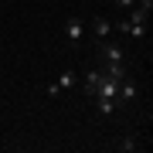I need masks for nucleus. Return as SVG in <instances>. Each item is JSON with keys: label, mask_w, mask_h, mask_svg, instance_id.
<instances>
[{"label": "nucleus", "mask_w": 153, "mask_h": 153, "mask_svg": "<svg viewBox=\"0 0 153 153\" xmlns=\"http://www.w3.org/2000/svg\"><path fill=\"white\" fill-rule=\"evenodd\" d=\"M65 38L68 41H82L85 38V21H82V17H71V21L65 24Z\"/></svg>", "instance_id": "nucleus-1"}, {"label": "nucleus", "mask_w": 153, "mask_h": 153, "mask_svg": "<svg viewBox=\"0 0 153 153\" xmlns=\"http://www.w3.org/2000/svg\"><path fill=\"white\" fill-rule=\"evenodd\" d=\"M136 95H140L136 82H133L129 75H123V78H119V99H123V102H133V99H136Z\"/></svg>", "instance_id": "nucleus-2"}, {"label": "nucleus", "mask_w": 153, "mask_h": 153, "mask_svg": "<svg viewBox=\"0 0 153 153\" xmlns=\"http://www.w3.org/2000/svg\"><path fill=\"white\" fill-rule=\"evenodd\" d=\"M92 34H95L99 41H105V38L112 34V21H105V17H95V21H92Z\"/></svg>", "instance_id": "nucleus-3"}, {"label": "nucleus", "mask_w": 153, "mask_h": 153, "mask_svg": "<svg viewBox=\"0 0 153 153\" xmlns=\"http://www.w3.org/2000/svg\"><path fill=\"white\" fill-rule=\"evenodd\" d=\"M102 58H109V61H126V51L119 48V44H109V41H102Z\"/></svg>", "instance_id": "nucleus-4"}, {"label": "nucleus", "mask_w": 153, "mask_h": 153, "mask_svg": "<svg viewBox=\"0 0 153 153\" xmlns=\"http://www.w3.org/2000/svg\"><path fill=\"white\" fill-rule=\"evenodd\" d=\"M105 75H109V78H116V82H119V78L126 75V61H109V68H105Z\"/></svg>", "instance_id": "nucleus-5"}, {"label": "nucleus", "mask_w": 153, "mask_h": 153, "mask_svg": "<svg viewBox=\"0 0 153 153\" xmlns=\"http://www.w3.org/2000/svg\"><path fill=\"white\" fill-rule=\"evenodd\" d=\"M126 21H133V24H146V21H150V7H136V10L126 17Z\"/></svg>", "instance_id": "nucleus-6"}, {"label": "nucleus", "mask_w": 153, "mask_h": 153, "mask_svg": "<svg viewBox=\"0 0 153 153\" xmlns=\"http://www.w3.org/2000/svg\"><path fill=\"white\" fill-rule=\"evenodd\" d=\"M55 82H58V88H71V85L78 82V78H75V71H65L61 78H55Z\"/></svg>", "instance_id": "nucleus-7"}, {"label": "nucleus", "mask_w": 153, "mask_h": 153, "mask_svg": "<svg viewBox=\"0 0 153 153\" xmlns=\"http://www.w3.org/2000/svg\"><path fill=\"white\" fill-rule=\"evenodd\" d=\"M136 146H140V143H136V140H133V136H126V140L119 143V150H126V153H133V150H136Z\"/></svg>", "instance_id": "nucleus-8"}, {"label": "nucleus", "mask_w": 153, "mask_h": 153, "mask_svg": "<svg viewBox=\"0 0 153 153\" xmlns=\"http://www.w3.org/2000/svg\"><path fill=\"white\" fill-rule=\"evenodd\" d=\"M116 4H119V7H133L136 0H116Z\"/></svg>", "instance_id": "nucleus-9"}, {"label": "nucleus", "mask_w": 153, "mask_h": 153, "mask_svg": "<svg viewBox=\"0 0 153 153\" xmlns=\"http://www.w3.org/2000/svg\"><path fill=\"white\" fill-rule=\"evenodd\" d=\"M140 7H153V0H140Z\"/></svg>", "instance_id": "nucleus-10"}]
</instances>
